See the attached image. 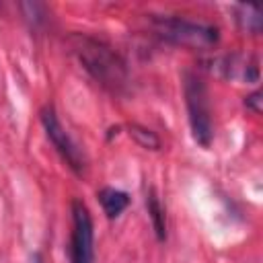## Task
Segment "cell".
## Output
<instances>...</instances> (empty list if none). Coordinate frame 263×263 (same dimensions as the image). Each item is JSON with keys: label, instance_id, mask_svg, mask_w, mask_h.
Returning <instances> with one entry per match:
<instances>
[{"label": "cell", "instance_id": "1", "mask_svg": "<svg viewBox=\"0 0 263 263\" xmlns=\"http://www.w3.org/2000/svg\"><path fill=\"white\" fill-rule=\"evenodd\" d=\"M70 47H72L74 55L78 58V62L84 66V70L97 82H101L109 90L123 88V84L127 80L125 64L109 45H105L103 41H99L95 37L76 33L70 37Z\"/></svg>", "mask_w": 263, "mask_h": 263}, {"label": "cell", "instance_id": "2", "mask_svg": "<svg viewBox=\"0 0 263 263\" xmlns=\"http://www.w3.org/2000/svg\"><path fill=\"white\" fill-rule=\"evenodd\" d=\"M183 90H185V105H187V113H189L191 136L199 146L208 148L212 144V138H214V123H212L208 86L197 74L187 72Z\"/></svg>", "mask_w": 263, "mask_h": 263}, {"label": "cell", "instance_id": "3", "mask_svg": "<svg viewBox=\"0 0 263 263\" xmlns=\"http://www.w3.org/2000/svg\"><path fill=\"white\" fill-rule=\"evenodd\" d=\"M154 31L175 43V45H185V47H195V49H208L218 43V29L193 21H185L179 16H154L152 18Z\"/></svg>", "mask_w": 263, "mask_h": 263}, {"label": "cell", "instance_id": "4", "mask_svg": "<svg viewBox=\"0 0 263 263\" xmlns=\"http://www.w3.org/2000/svg\"><path fill=\"white\" fill-rule=\"evenodd\" d=\"M92 218L84 201H72V234H70V263H92Z\"/></svg>", "mask_w": 263, "mask_h": 263}, {"label": "cell", "instance_id": "5", "mask_svg": "<svg viewBox=\"0 0 263 263\" xmlns=\"http://www.w3.org/2000/svg\"><path fill=\"white\" fill-rule=\"evenodd\" d=\"M41 123L45 129V136L49 138V142L53 144V148L58 150V154L62 156V160L76 173L82 175L84 171V156L80 152V148L76 146V142L70 138V134L62 127L53 107H43L41 109Z\"/></svg>", "mask_w": 263, "mask_h": 263}, {"label": "cell", "instance_id": "6", "mask_svg": "<svg viewBox=\"0 0 263 263\" xmlns=\"http://www.w3.org/2000/svg\"><path fill=\"white\" fill-rule=\"evenodd\" d=\"M99 201H101V205H103V210H105V214H107L109 218H117V216L127 208L129 197H127V193L121 191V189L105 187V189L99 191Z\"/></svg>", "mask_w": 263, "mask_h": 263}, {"label": "cell", "instance_id": "7", "mask_svg": "<svg viewBox=\"0 0 263 263\" xmlns=\"http://www.w3.org/2000/svg\"><path fill=\"white\" fill-rule=\"evenodd\" d=\"M146 208H148L156 238L164 240L166 238V216H164V208H162V203H160V199H158V195H156V191L152 187L146 193Z\"/></svg>", "mask_w": 263, "mask_h": 263}, {"label": "cell", "instance_id": "8", "mask_svg": "<svg viewBox=\"0 0 263 263\" xmlns=\"http://www.w3.org/2000/svg\"><path fill=\"white\" fill-rule=\"evenodd\" d=\"M236 23L242 31L257 35V33H261V27H263L261 10L253 4H240V6H236Z\"/></svg>", "mask_w": 263, "mask_h": 263}, {"label": "cell", "instance_id": "9", "mask_svg": "<svg viewBox=\"0 0 263 263\" xmlns=\"http://www.w3.org/2000/svg\"><path fill=\"white\" fill-rule=\"evenodd\" d=\"M129 136L142 146V148H150V150H158L160 148V140H158V136L152 132V129H148V127H142V125H136V123H132L129 125Z\"/></svg>", "mask_w": 263, "mask_h": 263}, {"label": "cell", "instance_id": "10", "mask_svg": "<svg viewBox=\"0 0 263 263\" xmlns=\"http://www.w3.org/2000/svg\"><path fill=\"white\" fill-rule=\"evenodd\" d=\"M245 105H247V109H251V111H255V113H261V92H259V90L251 92V95L245 99Z\"/></svg>", "mask_w": 263, "mask_h": 263}]
</instances>
